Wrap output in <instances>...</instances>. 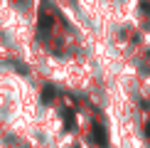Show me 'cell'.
Returning <instances> with one entry per match:
<instances>
[{"label": "cell", "instance_id": "cell-4", "mask_svg": "<svg viewBox=\"0 0 150 148\" xmlns=\"http://www.w3.org/2000/svg\"><path fill=\"white\" fill-rule=\"evenodd\" d=\"M64 123H67V128H74V111L71 109L64 111Z\"/></svg>", "mask_w": 150, "mask_h": 148}, {"label": "cell", "instance_id": "cell-1", "mask_svg": "<svg viewBox=\"0 0 150 148\" xmlns=\"http://www.w3.org/2000/svg\"><path fill=\"white\" fill-rule=\"evenodd\" d=\"M93 141H96L101 148L108 146V136H106V128L101 126V123H93Z\"/></svg>", "mask_w": 150, "mask_h": 148}, {"label": "cell", "instance_id": "cell-2", "mask_svg": "<svg viewBox=\"0 0 150 148\" xmlns=\"http://www.w3.org/2000/svg\"><path fill=\"white\" fill-rule=\"evenodd\" d=\"M49 30H52V17L45 15V8L40 10V37L49 35Z\"/></svg>", "mask_w": 150, "mask_h": 148}, {"label": "cell", "instance_id": "cell-3", "mask_svg": "<svg viewBox=\"0 0 150 148\" xmlns=\"http://www.w3.org/2000/svg\"><path fill=\"white\" fill-rule=\"evenodd\" d=\"M54 94H57V91H54V86H45V89H42V99H45V101H52Z\"/></svg>", "mask_w": 150, "mask_h": 148}]
</instances>
